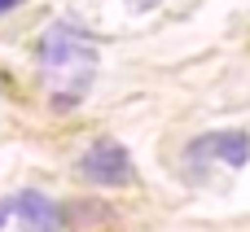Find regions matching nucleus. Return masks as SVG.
<instances>
[{
  "mask_svg": "<svg viewBox=\"0 0 250 232\" xmlns=\"http://www.w3.org/2000/svg\"><path fill=\"white\" fill-rule=\"evenodd\" d=\"M9 219H18L22 232H62V228H66L62 206H57L48 193H40V189L9 193V197L0 202V228H4Z\"/></svg>",
  "mask_w": 250,
  "mask_h": 232,
  "instance_id": "nucleus-4",
  "label": "nucleus"
},
{
  "mask_svg": "<svg viewBox=\"0 0 250 232\" xmlns=\"http://www.w3.org/2000/svg\"><path fill=\"white\" fill-rule=\"evenodd\" d=\"M22 0H0V13H9V9H18Z\"/></svg>",
  "mask_w": 250,
  "mask_h": 232,
  "instance_id": "nucleus-6",
  "label": "nucleus"
},
{
  "mask_svg": "<svg viewBox=\"0 0 250 232\" xmlns=\"http://www.w3.org/2000/svg\"><path fill=\"white\" fill-rule=\"evenodd\" d=\"M97 44L70 26V22H53L40 44H35V70H40V83H44V97L53 110H75L83 105L92 79H97Z\"/></svg>",
  "mask_w": 250,
  "mask_h": 232,
  "instance_id": "nucleus-1",
  "label": "nucleus"
},
{
  "mask_svg": "<svg viewBox=\"0 0 250 232\" xmlns=\"http://www.w3.org/2000/svg\"><path fill=\"white\" fill-rule=\"evenodd\" d=\"M246 158H250V136L246 132H237V127H229V132H207V136L189 140V149H185V171H189V175H202L207 162H224L229 171H242Z\"/></svg>",
  "mask_w": 250,
  "mask_h": 232,
  "instance_id": "nucleus-3",
  "label": "nucleus"
},
{
  "mask_svg": "<svg viewBox=\"0 0 250 232\" xmlns=\"http://www.w3.org/2000/svg\"><path fill=\"white\" fill-rule=\"evenodd\" d=\"M75 175L97 189H127V184H136V162L119 140H97L92 149L79 154Z\"/></svg>",
  "mask_w": 250,
  "mask_h": 232,
  "instance_id": "nucleus-2",
  "label": "nucleus"
},
{
  "mask_svg": "<svg viewBox=\"0 0 250 232\" xmlns=\"http://www.w3.org/2000/svg\"><path fill=\"white\" fill-rule=\"evenodd\" d=\"M132 9H154V4H163V0H127Z\"/></svg>",
  "mask_w": 250,
  "mask_h": 232,
  "instance_id": "nucleus-5",
  "label": "nucleus"
}]
</instances>
